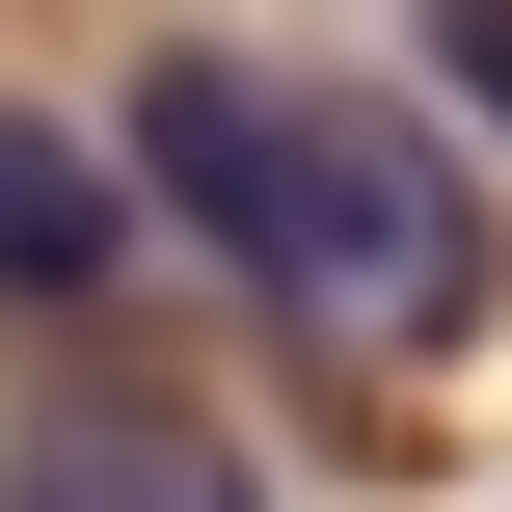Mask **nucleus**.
I'll return each mask as SVG.
<instances>
[{"mask_svg":"<svg viewBox=\"0 0 512 512\" xmlns=\"http://www.w3.org/2000/svg\"><path fill=\"white\" fill-rule=\"evenodd\" d=\"M405 54H432V135L512 162V0H405Z\"/></svg>","mask_w":512,"mask_h":512,"instance_id":"4","label":"nucleus"},{"mask_svg":"<svg viewBox=\"0 0 512 512\" xmlns=\"http://www.w3.org/2000/svg\"><path fill=\"white\" fill-rule=\"evenodd\" d=\"M135 297V135L0 81V324H108Z\"/></svg>","mask_w":512,"mask_h":512,"instance_id":"2","label":"nucleus"},{"mask_svg":"<svg viewBox=\"0 0 512 512\" xmlns=\"http://www.w3.org/2000/svg\"><path fill=\"white\" fill-rule=\"evenodd\" d=\"M135 216H189L297 351L351 378H432L486 324V189L432 108H351V81H270V54H135Z\"/></svg>","mask_w":512,"mask_h":512,"instance_id":"1","label":"nucleus"},{"mask_svg":"<svg viewBox=\"0 0 512 512\" xmlns=\"http://www.w3.org/2000/svg\"><path fill=\"white\" fill-rule=\"evenodd\" d=\"M0 512H270V486H243V432H189V405L81 378V405H27V432H0Z\"/></svg>","mask_w":512,"mask_h":512,"instance_id":"3","label":"nucleus"}]
</instances>
